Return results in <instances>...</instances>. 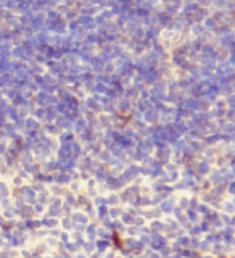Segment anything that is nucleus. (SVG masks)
I'll return each instance as SVG.
<instances>
[{
	"instance_id": "f257e3e1",
	"label": "nucleus",
	"mask_w": 235,
	"mask_h": 258,
	"mask_svg": "<svg viewBox=\"0 0 235 258\" xmlns=\"http://www.w3.org/2000/svg\"><path fill=\"white\" fill-rule=\"evenodd\" d=\"M113 239H114V245L119 247V249H122V240H121V237L118 236V232H116V231L113 232Z\"/></svg>"
}]
</instances>
